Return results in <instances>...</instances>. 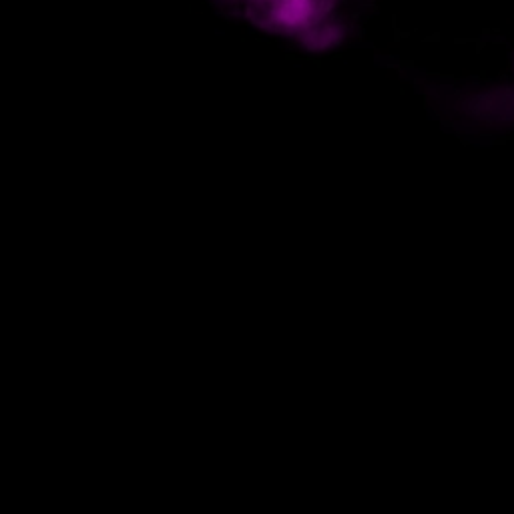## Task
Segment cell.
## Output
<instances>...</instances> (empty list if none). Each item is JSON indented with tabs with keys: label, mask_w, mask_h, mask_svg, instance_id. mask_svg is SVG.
Instances as JSON below:
<instances>
[{
	"label": "cell",
	"mask_w": 514,
	"mask_h": 514,
	"mask_svg": "<svg viewBox=\"0 0 514 514\" xmlns=\"http://www.w3.org/2000/svg\"><path fill=\"white\" fill-rule=\"evenodd\" d=\"M334 0H259L263 20L284 32H311L320 28Z\"/></svg>",
	"instance_id": "obj_1"
}]
</instances>
